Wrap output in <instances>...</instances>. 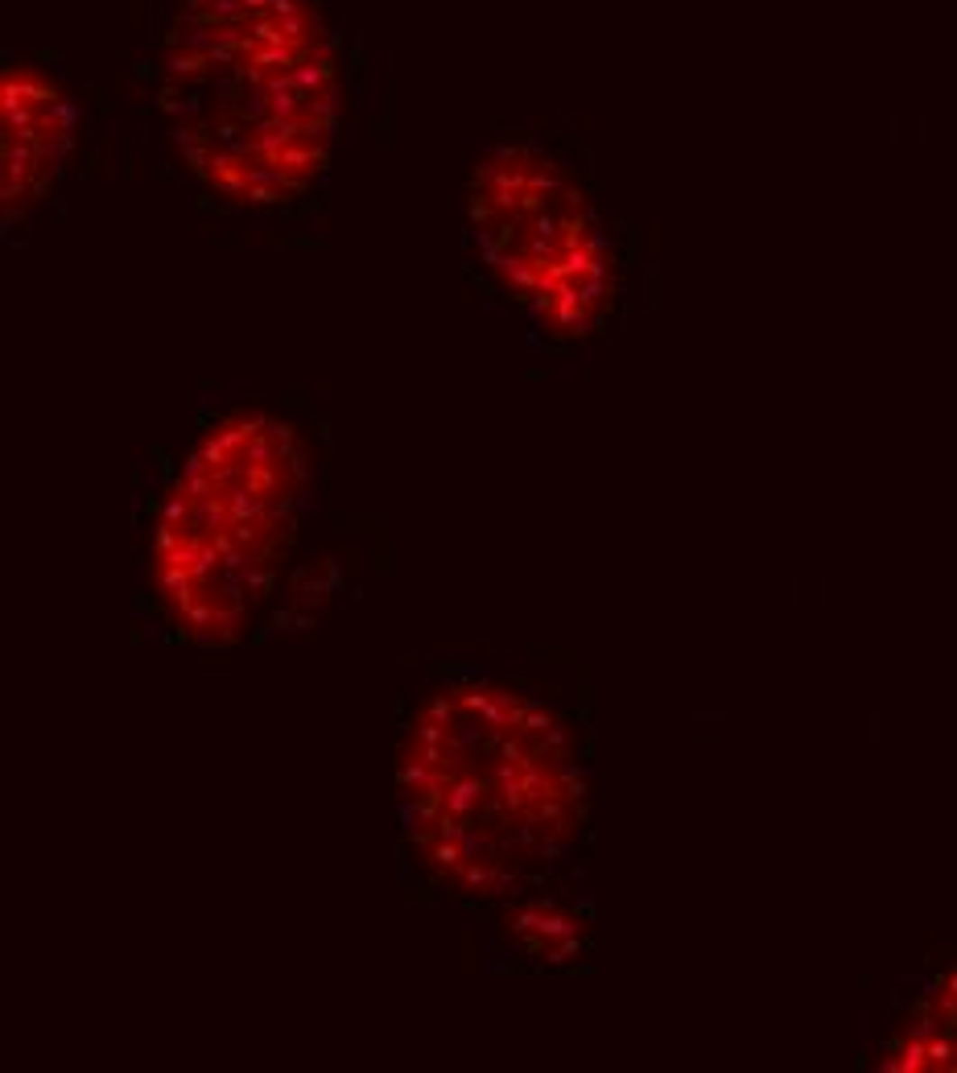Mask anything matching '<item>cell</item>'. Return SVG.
<instances>
[{"instance_id": "obj_3", "label": "cell", "mask_w": 957, "mask_h": 1073, "mask_svg": "<svg viewBox=\"0 0 957 1073\" xmlns=\"http://www.w3.org/2000/svg\"><path fill=\"white\" fill-rule=\"evenodd\" d=\"M302 429L273 413H227L174 475L153 528V586L195 644H232L269 599L310 512Z\"/></svg>"}, {"instance_id": "obj_5", "label": "cell", "mask_w": 957, "mask_h": 1073, "mask_svg": "<svg viewBox=\"0 0 957 1073\" xmlns=\"http://www.w3.org/2000/svg\"><path fill=\"white\" fill-rule=\"evenodd\" d=\"M75 149V104L30 62L5 70V211L38 206Z\"/></svg>"}, {"instance_id": "obj_1", "label": "cell", "mask_w": 957, "mask_h": 1073, "mask_svg": "<svg viewBox=\"0 0 957 1073\" xmlns=\"http://www.w3.org/2000/svg\"><path fill=\"white\" fill-rule=\"evenodd\" d=\"M417 863L462 896H512L566 858L587 821L570 727L545 702L496 682L425 698L396 772Z\"/></svg>"}, {"instance_id": "obj_4", "label": "cell", "mask_w": 957, "mask_h": 1073, "mask_svg": "<svg viewBox=\"0 0 957 1073\" xmlns=\"http://www.w3.org/2000/svg\"><path fill=\"white\" fill-rule=\"evenodd\" d=\"M478 261L553 339L595 331L615 293V244L587 190L533 145L491 149L470 174Z\"/></svg>"}, {"instance_id": "obj_2", "label": "cell", "mask_w": 957, "mask_h": 1073, "mask_svg": "<svg viewBox=\"0 0 957 1073\" xmlns=\"http://www.w3.org/2000/svg\"><path fill=\"white\" fill-rule=\"evenodd\" d=\"M161 75L186 166L227 203H294L331 161L342 83L318 0H186Z\"/></svg>"}]
</instances>
